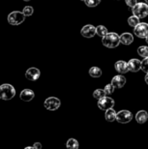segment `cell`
<instances>
[{
  "label": "cell",
  "mask_w": 148,
  "mask_h": 149,
  "mask_svg": "<svg viewBox=\"0 0 148 149\" xmlns=\"http://www.w3.org/2000/svg\"><path fill=\"white\" fill-rule=\"evenodd\" d=\"M25 16L22 12L19 11H14L12 13L9 14L8 16V22L10 23L11 25H19L24 22L25 19Z\"/></svg>",
  "instance_id": "obj_3"
},
{
  "label": "cell",
  "mask_w": 148,
  "mask_h": 149,
  "mask_svg": "<svg viewBox=\"0 0 148 149\" xmlns=\"http://www.w3.org/2000/svg\"><path fill=\"white\" fill-rule=\"evenodd\" d=\"M114 104H115L114 100L108 96H105V97H103L102 99L98 100V107L102 111H106V109H108L113 108Z\"/></svg>",
  "instance_id": "obj_7"
},
{
  "label": "cell",
  "mask_w": 148,
  "mask_h": 149,
  "mask_svg": "<svg viewBox=\"0 0 148 149\" xmlns=\"http://www.w3.org/2000/svg\"><path fill=\"white\" fill-rule=\"evenodd\" d=\"M102 43L105 47L108 49H114L117 47L120 44V36L115 32H110L103 37Z\"/></svg>",
  "instance_id": "obj_1"
},
{
  "label": "cell",
  "mask_w": 148,
  "mask_h": 149,
  "mask_svg": "<svg viewBox=\"0 0 148 149\" xmlns=\"http://www.w3.org/2000/svg\"><path fill=\"white\" fill-rule=\"evenodd\" d=\"M133 42H134V36L129 32H125L122 35H120V43H122L125 46H129Z\"/></svg>",
  "instance_id": "obj_15"
},
{
  "label": "cell",
  "mask_w": 148,
  "mask_h": 149,
  "mask_svg": "<svg viewBox=\"0 0 148 149\" xmlns=\"http://www.w3.org/2000/svg\"><path fill=\"white\" fill-rule=\"evenodd\" d=\"M108 29H106V27H105L104 25H99L96 27V35H98V36L100 37H104L105 35L108 34Z\"/></svg>",
  "instance_id": "obj_20"
},
{
  "label": "cell",
  "mask_w": 148,
  "mask_h": 149,
  "mask_svg": "<svg viewBox=\"0 0 148 149\" xmlns=\"http://www.w3.org/2000/svg\"><path fill=\"white\" fill-rule=\"evenodd\" d=\"M132 119H133L132 112L130 111H127V109H122V111H120L119 112H117V114H116V120L117 122H119V123H122V124L129 123Z\"/></svg>",
  "instance_id": "obj_8"
},
{
  "label": "cell",
  "mask_w": 148,
  "mask_h": 149,
  "mask_svg": "<svg viewBox=\"0 0 148 149\" xmlns=\"http://www.w3.org/2000/svg\"><path fill=\"white\" fill-rule=\"evenodd\" d=\"M111 84L113 85L115 88H122V87H124V85L126 84L125 77L121 76V74H118V76L113 77H112V79H111Z\"/></svg>",
  "instance_id": "obj_13"
},
{
  "label": "cell",
  "mask_w": 148,
  "mask_h": 149,
  "mask_svg": "<svg viewBox=\"0 0 148 149\" xmlns=\"http://www.w3.org/2000/svg\"><path fill=\"white\" fill-rule=\"evenodd\" d=\"M0 99H1V97H0Z\"/></svg>",
  "instance_id": "obj_35"
},
{
  "label": "cell",
  "mask_w": 148,
  "mask_h": 149,
  "mask_svg": "<svg viewBox=\"0 0 148 149\" xmlns=\"http://www.w3.org/2000/svg\"><path fill=\"white\" fill-rule=\"evenodd\" d=\"M16 95V89L13 85L5 83V84L0 85V97L2 100L8 101L13 99Z\"/></svg>",
  "instance_id": "obj_2"
},
{
  "label": "cell",
  "mask_w": 148,
  "mask_h": 149,
  "mask_svg": "<svg viewBox=\"0 0 148 149\" xmlns=\"http://www.w3.org/2000/svg\"><path fill=\"white\" fill-rule=\"evenodd\" d=\"M138 55L141 56L142 58L148 57V47L146 46H141L138 49Z\"/></svg>",
  "instance_id": "obj_21"
},
{
  "label": "cell",
  "mask_w": 148,
  "mask_h": 149,
  "mask_svg": "<svg viewBox=\"0 0 148 149\" xmlns=\"http://www.w3.org/2000/svg\"><path fill=\"white\" fill-rule=\"evenodd\" d=\"M144 80H145L146 84H148V74H146V76H145V77H144Z\"/></svg>",
  "instance_id": "obj_30"
},
{
  "label": "cell",
  "mask_w": 148,
  "mask_h": 149,
  "mask_svg": "<svg viewBox=\"0 0 148 149\" xmlns=\"http://www.w3.org/2000/svg\"><path fill=\"white\" fill-rule=\"evenodd\" d=\"M116 114L117 112L114 111L113 109H108L106 111V113H105V118L106 120L108 122H112L114 120H116Z\"/></svg>",
  "instance_id": "obj_17"
},
{
  "label": "cell",
  "mask_w": 148,
  "mask_h": 149,
  "mask_svg": "<svg viewBox=\"0 0 148 149\" xmlns=\"http://www.w3.org/2000/svg\"><path fill=\"white\" fill-rule=\"evenodd\" d=\"M114 89H115V87L110 83V84H106L105 86V88H104V90H105L106 95H111L114 92Z\"/></svg>",
  "instance_id": "obj_26"
},
{
  "label": "cell",
  "mask_w": 148,
  "mask_h": 149,
  "mask_svg": "<svg viewBox=\"0 0 148 149\" xmlns=\"http://www.w3.org/2000/svg\"><path fill=\"white\" fill-rule=\"evenodd\" d=\"M148 119V113L147 111H140L137 112V114H135V121L138 122V123L140 124H143L145 123Z\"/></svg>",
  "instance_id": "obj_16"
},
{
  "label": "cell",
  "mask_w": 148,
  "mask_h": 149,
  "mask_svg": "<svg viewBox=\"0 0 148 149\" xmlns=\"http://www.w3.org/2000/svg\"><path fill=\"white\" fill-rule=\"evenodd\" d=\"M128 67L129 71L132 73H137L140 70H141V61H140L138 59H130L128 62Z\"/></svg>",
  "instance_id": "obj_11"
},
{
  "label": "cell",
  "mask_w": 148,
  "mask_h": 149,
  "mask_svg": "<svg viewBox=\"0 0 148 149\" xmlns=\"http://www.w3.org/2000/svg\"><path fill=\"white\" fill-rule=\"evenodd\" d=\"M133 15L138 17V19H144L148 16V4L147 3H137L135 7H133Z\"/></svg>",
  "instance_id": "obj_4"
},
{
  "label": "cell",
  "mask_w": 148,
  "mask_h": 149,
  "mask_svg": "<svg viewBox=\"0 0 148 149\" xmlns=\"http://www.w3.org/2000/svg\"><path fill=\"white\" fill-rule=\"evenodd\" d=\"M89 74L92 77H100L102 76V70L98 67H92L89 69Z\"/></svg>",
  "instance_id": "obj_19"
},
{
  "label": "cell",
  "mask_w": 148,
  "mask_h": 149,
  "mask_svg": "<svg viewBox=\"0 0 148 149\" xmlns=\"http://www.w3.org/2000/svg\"><path fill=\"white\" fill-rule=\"evenodd\" d=\"M138 23H140V19L138 17H135V15H133L132 17H130L128 19V24L130 26H132V27H135Z\"/></svg>",
  "instance_id": "obj_22"
},
{
  "label": "cell",
  "mask_w": 148,
  "mask_h": 149,
  "mask_svg": "<svg viewBox=\"0 0 148 149\" xmlns=\"http://www.w3.org/2000/svg\"><path fill=\"white\" fill-rule=\"evenodd\" d=\"M84 2L88 7H96L100 4L101 0H84Z\"/></svg>",
  "instance_id": "obj_25"
},
{
  "label": "cell",
  "mask_w": 148,
  "mask_h": 149,
  "mask_svg": "<svg viewBox=\"0 0 148 149\" xmlns=\"http://www.w3.org/2000/svg\"><path fill=\"white\" fill-rule=\"evenodd\" d=\"M33 147H34V149H41L42 148V144H41L40 142H35Z\"/></svg>",
  "instance_id": "obj_29"
},
{
  "label": "cell",
  "mask_w": 148,
  "mask_h": 149,
  "mask_svg": "<svg viewBox=\"0 0 148 149\" xmlns=\"http://www.w3.org/2000/svg\"><path fill=\"white\" fill-rule=\"evenodd\" d=\"M141 70L145 74H148V57L143 58V60L141 61Z\"/></svg>",
  "instance_id": "obj_27"
},
{
  "label": "cell",
  "mask_w": 148,
  "mask_h": 149,
  "mask_svg": "<svg viewBox=\"0 0 148 149\" xmlns=\"http://www.w3.org/2000/svg\"><path fill=\"white\" fill-rule=\"evenodd\" d=\"M34 97H35V93L31 89H23L19 94L20 100L24 101V102H30L31 100L34 99Z\"/></svg>",
  "instance_id": "obj_12"
},
{
  "label": "cell",
  "mask_w": 148,
  "mask_h": 149,
  "mask_svg": "<svg viewBox=\"0 0 148 149\" xmlns=\"http://www.w3.org/2000/svg\"><path fill=\"white\" fill-rule=\"evenodd\" d=\"M93 96H94L95 99L100 100V99H102L103 97L106 96V92H105L104 89H96V90L94 91V93H93Z\"/></svg>",
  "instance_id": "obj_23"
},
{
  "label": "cell",
  "mask_w": 148,
  "mask_h": 149,
  "mask_svg": "<svg viewBox=\"0 0 148 149\" xmlns=\"http://www.w3.org/2000/svg\"><path fill=\"white\" fill-rule=\"evenodd\" d=\"M33 12H34V9H33V7H31V6H25L22 10V13L24 14L25 17L32 16V15H33Z\"/></svg>",
  "instance_id": "obj_24"
},
{
  "label": "cell",
  "mask_w": 148,
  "mask_h": 149,
  "mask_svg": "<svg viewBox=\"0 0 148 149\" xmlns=\"http://www.w3.org/2000/svg\"><path fill=\"white\" fill-rule=\"evenodd\" d=\"M81 1H84V0H81Z\"/></svg>",
  "instance_id": "obj_34"
},
{
  "label": "cell",
  "mask_w": 148,
  "mask_h": 149,
  "mask_svg": "<svg viewBox=\"0 0 148 149\" xmlns=\"http://www.w3.org/2000/svg\"><path fill=\"white\" fill-rule=\"evenodd\" d=\"M134 33L137 37L140 39H145L148 35V23L140 22L134 27Z\"/></svg>",
  "instance_id": "obj_6"
},
{
  "label": "cell",
  "mask_w": 148,
  "mask_h": 149,
  "mask_svg": "<svg viewBox=\"0 0 148 149\" xmlns=\"http://www.w3.org/2000/svg\"><path fill=\"white\" fill-rule=\"evenodd\" d=\"M145 40H146V42H147V44H148V35L146 36V38H145Z\"/></svg>",
  "instance_id": "obj_31"
},
{
  "label": "cell",
  "mask_w": 148,
  "mask_h": 149,
  "mask_svg": "<svg viewBox=\"0 0 148 149\" xmlns=\"http://www.w3.org/2000/svg\"><path fill=\"white\" fill-rule=\"evenodd\" d=\"M66 146L67 148L69 149H78L79 144V141H76L75 139H70L67 141V143H66Z\"/></svg>",
  "instance_id": "obj_18"
},
{
  "label": "cell",
  "mask_w": 148,
  "mask_h": 149,
  "mask_svg": "<svg viewBox=\"0 0 148 149\" xmlns=\"http://www.w3.org/2000/svg\"><path fill=\"white\" fill-rule=\"evenodd\" d=\"M137 0H126V4L128 7L130 8H133V7H135V5H137Z\"/></svg>",
  "instance_id": "obj_28"
},
{
  "label": "cell",
  "mask_w": 148,
  "mask_h": 149,
  "mask_svg": "<svg viewBox=\"0 0 148 149\" xmlns=\"http://www.w3.org/2000/svg\"><path fill=\"white\" fill-rule=\"evenodd\" d=\"M23 1H25V2H28V1H30V0H23Z\"/></svg>",
  "instance_id": "obj_32"
},
{
  "label": "cell",
  "mask_w": 148,
  "mask_h": 149,
  "mask_svg": "<svg viewBox=\"0 0 148 149\" xmlns=\"http://www.w3.org/2000/svg\"><path fill=\"white\" fill-rule=\"evenodd\" d=\"M44 106L45 108L50 111H54L56 109H58L61 106V102L58 98L56 97H49L48 99L45 100V103H44Z\"/></svg>",
  "instance_id": "obj_5"
},
{
  "label": "cell",
  "mask_w": 148,
  "mask_h": 149,
  "mask_svg": "<svg viewBox=\"0 0 148 149\" xmlns=\"http://www.w3.org/2000/svg\"><path fill=\"white\" fill-rule=\"evenodd\" d=\"M81 34L85 38H93L96 35V27L92 24H86L81 28Z\"/></svg>",
  "instance_id": "obj_9"
},
{
  "label": "cell",
  "mask_w": 148,
  "mask_h": 149,
  "mask_svg": "<svg viewBox=\"0 0 148 149\" xmlns=\"http://www.w3.org/2000/svg\"><path fill=\"white\" fill-rule=\"evenodd\" d=\"M41 76V72L39 69L37 68H29V69L26 70L25 72V77L28 80H31V81H36V80L39 79Z\"/></svg>",
  "instance_id": "obj_10"
},
{
  "label": "cell",
  "mask_w": 148,
  "mask_h": 149,
  "mask_svg": "<svg viewBox=\"0 0 148 149\" xmlns=\"http://www.w3.org/2000/svg\"><path fill=\"white\" fill-rule=\"evenodd\" d=\"M115 70L117 71L119 74H126L129 72V67H128V62L119 60L115 63Z\"/></svg>",
  "instance_id": "obj_14"
},
{
  "label": "cell",
  "mask_w": 148,
  "mask_h": 149,
  "mask_svg": "<svg viewBox=\"0 0 148 149\" xmlns=\"http://www.w3.org/2000/svg\"><path fill=\"white\" fill-rule=\"evenodd\" d=\"M144 1H145V3H147V4H148V0H144Z\"/></svg>",
  "instance_id": "obj_33"
}]
</instances>
